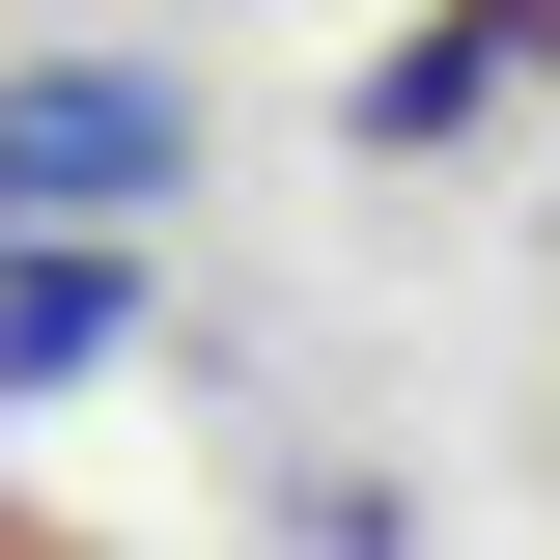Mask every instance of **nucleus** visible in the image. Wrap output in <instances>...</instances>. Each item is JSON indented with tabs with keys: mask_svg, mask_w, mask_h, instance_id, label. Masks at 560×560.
Segmentation results:
<instances>
[{
	"mask_svg": "<svg viewBox=\"0 0 560 560\" xmlns=\"http://www.w3.org/2000/svg\"><path fill=\"white\" fill-rule=\"evenodd\" d=\"M113 337H140L113 224H0V393H57V364H113Z\"/></svg>",
	"mask_w": 560,
	"mask_h": 560,
	"instance_id": "3",
	"label": "nucleus"
},
{
	"mask_svg": "<svg viewBox=\"0 0 560 560\" xmlns=\"http://www.w3.org/2000/svg\"><path fill=\"white\" fill-rule=\"evenodd\" d=\"M168 168H197V84H140V57L0 84V224H140Z\"/></svg>",
	"mask_w": 560,
	"mask_h": 560,
	"instance_id": "1",
	"label": "nucleus"
},
{
	"mask_svg": "<svg viewBox=\"0 0 560 560\" xmlns=\"http://www.w3.org/2000/svg\"><path fill=\"white\" fill-rule=\"evenodd\" d=\"M533 84H560V0H448L420 57H364V84H337V140H393V168H420V140H477V113H533Z\"/></svg>",
	"mask_w": 560,
	"mask_h": 560,
	"instance_id": "2",
	"label": "nucleus"
}]
</instances>
